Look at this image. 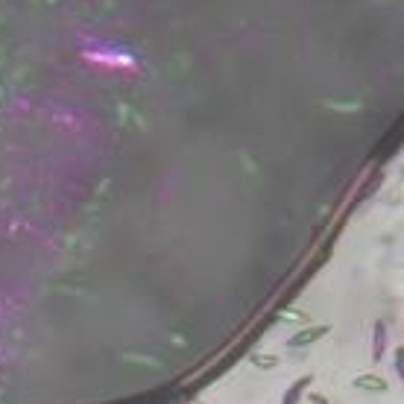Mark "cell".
<instances>
[{
    "label": "cell",
    "mask_w": 404,
    "mask_h": 404,
    "mask_svg": "<svg viewBox=\"0 0 404 404\" xmlns=\"http://www.w3.org/2000/svg\"><path fill=\"white\" fill-rule=\"evenodd\" d=\"M331 334V325L328 323H320V325H308L302 331H296L293 337H287V349H308L313 343H320Z\"/></svg>",
    "instance_id": "1"
},
{
    "label": "cell",
    "mask_w": 404,
    "mask_h": 404,
    "mask_svg": "<svg viewBox=\"0 0 404 404\" xmlns=\"http://www.w3.org/2000/svg\"><path fill=\"white\" fill-rule=\"evenodd\" d=\"M387 343H390L387 323H384V320H375V325H372V360H375V364H381V360H384Z\"/></svg>",
    "instance_id": "2"
},
{
    "label": "cell",
    "mask_w": 404,
    "mask_h": 404,
    "mask_svg": "<svg viewBox=\"0 0 404 404\" xmlns=\"http://www.w3.org/2000/svg\"><path fill=\"white\" fill-rule=\"evenodd\" d=\"M311 384H313V375H302V378H296L293 384L284 390V396H282V404H302V398L308 396Z\"/></svg>",
    "instance_id": "3"
},
{
    "label": "cell",
    "mask_w": 404,
    "mask_h": 404,
    "mask_svg": "<svg viewBox=\"0 0 404 404\" xmlns=\"http://www.w3.org/2000/svg\"><path fill=\"white\" fill-rule=\"evenodd\" d=\"M352 384L357 387V390H367V393H387L390 390V384H387V378H381V375H375V372H364V375H357Z\"/></svg>",
    "instance_id": "4"
},
{
    "label": "cell",
    "mask_w": 404,
    "mask_h": 404,
    "mask_svg": "<svg viewBox=\"0 0 404 404\" xmlns=\"http://www.w3.org/2000/svg\"><path fill=\"white\" fill-rule=\"evenodd\" d=\"M249 364L258 367V369H275V367H279V357H275V354H264V352H252L249 354Z\"/></svg>",
    "instance_id": "5"
},
{
    "label": "cell",
    "mask_w": 404,
    "mask_h": 404,
    "mask_svg": "<svg viewBox=\"0 0 404 404\" xmlns=\"http://www.w3.org/2000/svg\"><path fill=\"white\" fill-rule=\"evenodd\" d=\"M393 369H396V378L404 384V346H396V349H393Z\"/></svg>",
    "instance_id": "6"
},
{
    "label": "cell",
    "mask_w": 404,
    "mask_h": 404,
    "mask_svg": "<svg viewBox=\"0 0 404 404\" xmlns=\"http://www.w3.org/2000/svg\"><path fill=\"white\" fill-rule=\"evenodd\" d=\"M311 404H328V398L323 393H311Z\"/></svg>",
    "instance_id": "7"
}]
</instances>
